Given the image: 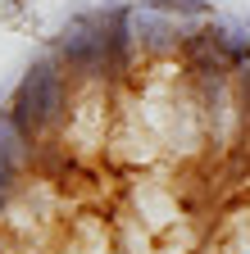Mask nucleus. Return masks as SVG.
I'll return each instance as SVG.
<instances>
[{"mask_svg":"<svg viewBox=\"0 0 250 254\" xmlns=\"http://www.w3.org/2000/svg\"><path fill=\"white\" fill-rule=\"evenodd\" d=\"M69 100H73V77L64 73V64L46 50L41 59L27 64V73L9 91V109L5 114L23 127V136L32 145H46L50 136H59V127H64Z\"/></svg>","mask_w":250,"mask_h":254,"instance_id":"f257e3e1","label":"nucleus"},{"mask_svg":"<svg viewBox=\"0 0 250 254\" xmlns=\"http://www.w3.org/2000/svg\"><path fill=\"white\" fill-rule=\"evenodd\" d=\"M186 37H191V23H177L160 9H146L141 0L132 5V41L141 50V59H168V55H182Z\"/></svg>","mask_w":250,"mask_h":254,"instance_id":"f03ea898","label":"nucleus"},{"mask_svg":"<svg viewBox=\"0 0 250 254\" xmlns=\"http://www.w3.org/2000/svg\"><path fill=\"white\" fill-rule=\"evenodd\" d=\"M146 9H160V14H168V18H177V23H205V18H214V0H141Z\"/></svg>","mask_w":250,"mask_h":254,"instance_id":"7ed1b4c3","label":"nucleus"},{"mask_svg":"<svg viewBox=\"0 0 250 254\" xmlns=\"http://www.w3.org/2000/svg\"><path fill=\"white\" fill-rule=\"evenodd\" d=\"M5 109H9V91H0V118H5Z\"/></svg>","mask_w":250,"mask_h":254,"instance_id":"20e7f679","label":"nucleus"},{"mask_svg":"<svg viewBox=\"0 0 250 254\" xmlns=\"http://www.w3.org/2000/svg\"><path fill=\"white\" fill-rule=\"evenodd\" d=\"M241 27H246V32H250V14H241Z\"/></svg>","mask_w":250,"mask_h":254,"instance_id":"39448f33","label":"nucleus"}]
</instances>
